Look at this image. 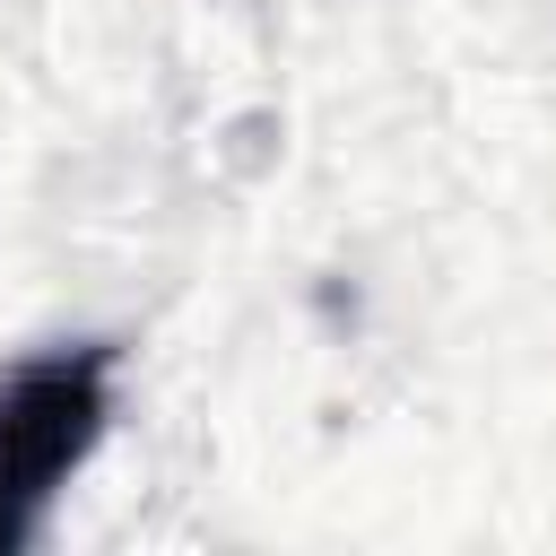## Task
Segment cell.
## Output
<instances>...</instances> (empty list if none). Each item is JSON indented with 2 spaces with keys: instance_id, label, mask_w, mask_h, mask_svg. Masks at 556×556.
<instances>
[{
  "instance_id": "6da1fadb",
  "label": "cell",
  "mask_w": 556,
  "mask_h": 556,
  "mask_svg": "<svg viewBox=\"0 0 556 556\" xmlns=\"http://www.w3.org/2000/svg\"><path fill=\"white\" fill-rule=\"evenodd\" d=\"M113 417V348H43L0 374V556H17L52 495L87 469Z\"/></svg>"
}]
</instances>
